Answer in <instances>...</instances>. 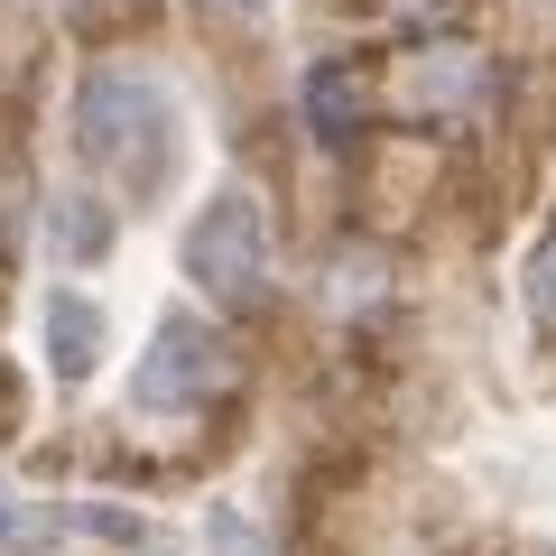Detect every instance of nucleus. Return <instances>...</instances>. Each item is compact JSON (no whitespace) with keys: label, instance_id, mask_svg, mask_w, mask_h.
I'll use <instances>...</instances> for the list:
<instances>
[{"label":"nucleus","instance_id":"obj_8","mask_svg":"<svg viewBox=\"0 0 556 556\" xmlns=\"http://www.w3.org/2000/svg\"><path fill=\"white\" fill-rule=\"evenodd\" d=\"M38 538H47V519L28 510L20 492H0V556H28V547H38Z\"/></svg>","mask_w":556,"mask_h":556},{"label":"nucleus","instance_id":"obj_2","mask_svg":"<svg viewBox=\"0 0 556 556\" xmlns=\"http://www.w3.org/2000/svg\"><path fill=\"white\" fill-rule=\"evenodd\" d=\"M186 278H195L204 306H223V316H251L260 306V288H269V223H260L251 186L204 195V214L186 223Z\"/></svg>","mask_w":556,"mask_h":556},{"label":"nucleus","instance_id":"obj_10","mask_svg":"<svg viewBox=\"0 0 556 556\" xmlns=\"http://www.w3.org/2000/svg\"><path fill=\"white\" fill-rule=\"evenodd\" d=\"M399 10V28H455L464 20V0H390Z\"/></svg>","mask_w":556,"mask_h":556},{"label":"nucleus","instance_id":"obj_7","mask_svg":"<svg viewBox=\"0 0 556 556\" xmlns=\"http://www.w3.org/2000/svg\"><path fill=\"white\" fill-rule=\"evenodd\" d=\"M47 241H56V260H102V241H112V204H102V195H56Z\"/></svg>","mask_w":556,"mask_h":556},{"label":"nucleus","instance_id":"obj_6","mask_svg":"<svg viewBox=\"0 0 556 556\" xmlns=\"http://www.w3.org/2000/svg\"><path fill=\"white\" fill-rule=\"evenodd\" d=\"M362 75L353 65H316V75H306V121H316V139H353L362 130Z\"/></svg>","mask_w":556,"mask_h":556},{"label":"nucleus","instance_id":"obj_11","mask_svg":"<svg viewBox=\"0 0 556 556\" xmlns=\"http://www.w3.org/2000/svg\"><path fill=\"white\" fill-rule=\"evenodd\" d=\"M223 10H260V0H223Z\"/></svg>","mask_w":556,"mask_h":556},{"label":"nucleus","instance_id":"obj_5","mask_svg":"<svg viewBox=\"0 0 556 556\" xmlns=\"http://www.w3.org/2000/svg\"><path fill=\"white\" fill-rule=\"evenodd\" d=\"M102 334H112V325H102L93 298H75V288H65V298H47V371H56L65 390L102 371Z\"/></svg>","mask_w":556,"mask_h":556},{"label":"nucleus","instance_id":"obj_1","mask_svg":"<svg viewBox=\"0 0 556 556\" xmlns=\"http://www.w3.org/2000/svg\"><path fill=\"white\" fill-rule=\"evenodd\" d=\"M75 149L130 195H159L177 167V102L149 65H93L75 93Z\"/></svg>","mask_w":556,"mask_h":556},{"label":"nucleus","instance_id":"obj_3","mask_svg":"<svg viewBox=\"0 0 556 556\" xmlns=\"http://www.w3.org/2000/svg\"><path fill=\"white\" fill-rule=\"evenodd\" d=\"M223 380H232V343H223L214 325H195V316H167L159 334H149V353L130 362V408L186 417V408H204Z\"/></svg>","mask_w":556,"mask_h":556},{"label":"nucleus","instance_id":"obj_9","mask_svg":"<svg viewBox=\"0 0 556 556\" xmlns=\"http://www.w3.org/2000/svg\"><path fill=\"white\" fill-rule=\"evenodd\" d=\"M529 316H538V325L556 334V241H547V251L529 260Z\"/></svg>","mask_w":556,"mask_h":556},{"label":"nucleus","instance_id":"obj_4","mask_svg":"<svg viewBox=\"0 0 556 556\" xmlns=\"http://www.w3.org/2000/svg\"><path fill=\"white\" fill-rule=\"evenodd\" d=\"M482 93H492V65H482L473 47H417V56L399 65V112L445 121V112H473Z\"/></svg>","mask_w":556,"mask_h":556}]
</instances>
